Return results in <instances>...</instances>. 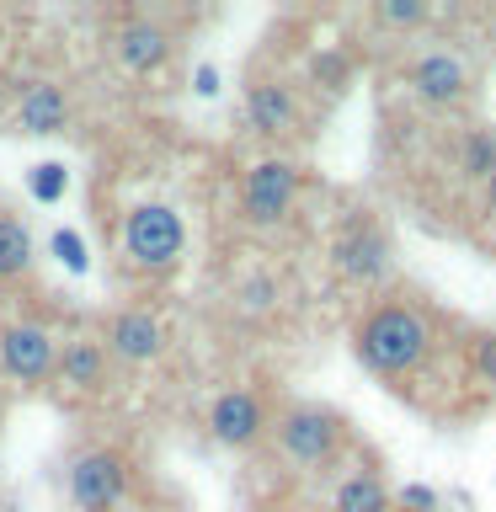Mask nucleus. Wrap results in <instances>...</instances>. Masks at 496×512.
<instances>
[{
	"label": "nucleus",
	"instance_id": "1",
	"mask_svg": "<svg viewBox=\"0 0 496 512\" xmlns=\"http://www.w3.org/2000/svg\"><path fill=\"white\" fill-rule=\"evenodd\" d=\"M432 347V331L427 320L406 310V304H379V310H368V320L358 326V358L374 368V374H411L416 363L427 358Z\"/></svg>",
	"mask_w": 496,
	"mask_h": 512
},
{
	"label": "nucleus",
	"instance_id": "14",
	"mask_svg": "<svg viewBox=\"0 0 496 512\" xmlns=\"http://www.w3.org/2000/svg\"><path fill=\"white\" fill-rule=\"evenodd\" d=\"M54 374H59L64 390H102V379H107V352H102V342H86V336H80V342H64Z\"/></svg>",
	"mask_w": 496,
	"mask_h": 512
},
{
	"label": "nucleus",
	"instance_id": "17",
	"mask_svg": "<svg viewBox=\"0 0 496 512\" xmlns=\"http://www.w3.org/2000/svg\"><path fill=\"white\" fill-rule=\"evenodd\" d=\"M459 171H464V176H480V182L496 171V139L486 134V128H470V134H464V144H459Z\"/></svg>",
	"mask_w": 496,
	"mask_h": 512
},
{
	"label": "nucleus",
	"instance_id": "4",
	"mask_svg": "<svg viewBox=\"0 0 496 512\" xmlns=\"http://www.w3.org/2000/svg\"><path fill=\"white\" fill-rule=\"evenodd\" d=\"M123 491H128V464L118 454H107V448L80 454L70 464V502L80 512H112L123 502Z\"/></svg>",
	"mask_w": 496,
	"mask_h": 512
},
{
	"label": "nucleus",
	"instance_id": "22",
	"mask_svg": "<svg viewBox=\"0 0 496 512\" xmlns=\"http://www.w3.org/2000/svg\"><path fill=\"white\" fill-rule=\"evenodd\" d=\"M475 368H480L486 384H496V336H480L475 342Z\"/></svg>",
	"mask_w": 496,
	"mask_h": 512
},
{
	"label": "nucleus",
	"instance_id": "5",
	"mask_svg": "<svg viewBox=\"0 0 496 512\" xmlns=\"http://www.w3.org/2000/svg\"><path fill=\"white\" fill-rule=\"evenodd\" d=\"M331 262L347 283H384L395 267V256H390L384 230H374V224H347V230L331 240Z\"/></svg>",
	"mask_w": 496,
	"mask_h": 512
},
{
	"label": "nucleus",
	"instance_id": "25",
	"mask_svg": "<svg viewBox=\"0 0 496 512\" xmlns=\"http://www.w3.org/2000/svg\"><path fill=\"white\" fill-rule=\"evenodd\" d=\"M486 203H491V214H496V171L486 176Z\"/></svg>",
	"mask_w": 496,
	"mask_h": 512
},
{
	"label": "nucleus",
	"instance_id": "18",
	"mask_svg": "<svg viewBox=\"0 0 496 512\" xmlns=\"http://www.w3.org/2000/svg\"><path fill=\"white\" fill-rule=\"evenodd\" d=\"M64 187H70V171H64V160H38V166H27V192L38 203H59Z\"/></svg>",
	"mask_w": 496,
	"mask_h": 512
},
{
	"label": "nucleus",
	"instance_id": "24",
	"mask_svg": "<svg viewBox=\"0 0 496 512\" xmlns=\"http://www.w3.org/2000/svg\"><path fill=\"white\" fill-rule=\"evenodd\" d=\"M240 294H246V304H256V310H267V304H272V283H246Z\"/></svg>",
	"mask_w": 496,
	"mask_h": 512
},
{
	"label": "nucleus",
	"instance_id": "19",
	"mask_svg": "<svg viewBox=\"0 0 496 512\" xmlns=\"http://www.w3.org/2000/svg\"><path fill=\"white\" fill-rule=\"evenodd\" d=\"M48 256H59V267H64V272H86V267H91L86 235L70 230V224H59V230L48 235Z\"/></svg>",
	"mask_w": 496,
	"mask_h": 512
},
{
	"label": "nucleus",
	"instance_id": "2",
	"mask_svg": "<svg viewBox=\"0 0 496 512\" xmlns=\"http://www.w3.org/2000/svg\"><path fill=\"white\" fill-rule=\"evenodd\" d=\"M118 240H123V256L139 272H166V267H176V256L187 246V224L171 203H134L123 214Z\"/></svg>",
	"mask_w": 496,
	"mask_h": 512
},
{
	"label": "nucleus",
	"instance_id": "26",
	"mask_svg": "<svg viewBox=\"0 0 496 512\" xmlns=\"http://www.w3.org/2000/svg\"><path fill=\"white\" fill-rule=\"evenodd\" d=\"M0 411H6V395H0Z\"/></svg>",
	"mask_w": 496,
	"mask_h": 512
},
{
	"label": "nucleus",
	"instance_id": "6",
	"mask_svg": "<svg viewBox=\"0 0 496 512\" xmlns=\"http://www.w3.org/2000/svg\"><path fill=\"white\" fill-rule=\"evenodd\" d=\"M336 443H342V422L320 406H299L278 422V448L294 464H326L336 454Z\"/></svg>",
	"mask_w": 496,
	"mask_h": 512
},
{
	"label": "nucleus",
	"instance_id": "11",
	"mask_svg": "<svg viewBox=\"0 0 496 512\" xmlns=\"http://www.w3.org/2000/svg\"><path fill=\"white\" fill-rule=\"evenodd\" d=\"M112 48H118V64L128 75H150L171 59V32L160 22H123Z\"/></svg>",
	"mask_w": 496,
	"mask_h": 512
},
{
	"label": "nucleus",
	"instance_id": "21",
	"mask_svg": "<svg viewBox=\"0 0 496 512\" xmlns=\"http://www.w3.org/2000/svg\"><path fill=\"white\" fill-rule=\"evenodd\" d=\"M400 512H438V491H432L427 480H411V486L400 491Z\"/></svg>",
	"mask_w": 496,
	"mask_h": 512
},
{
	"label": "nucleus",
	"instance_id": "13",
	"mask_svg": "<svg viewBox=\"0 0 496 512\" xmlns=\"http://www.w3.org/2000/svg\"><path fill=\"white\" fill-rule=\"evenodd\" d=\"M16 123H22V134H59L70 123V96H64V86H54V80L27 86L22 102H16Z\"/></svg>",
	"mask_w": 496,
	"mask_h": 512
},
{
	"label": "nucleus",
	"instance_id": "9",
	"mask_svg": "<svg viewBox=\"0 0 496 512\" xmlns=\"http://www.w3.org/2000/svg\"><path fill=\"white\" fill-rule=\"evenodd\" d=\"M107 342L123 363H155L160 352H166V326H160L150 310H123V315H112Z\"/></svg>",
	"mask_w": 496,
	"mask_h": 512
},
{
	"label": "nucleus",
	"instance_id": "10",
	"mask_svg": "<svg viewBox=\"0 0 496 512\" xmlns=\"http://www.w3.org/2000/svg\"><path fill=\"white\" fill-rule=\"evenodd\" d=\"M406 80L427 107H448V102H459V96L470 91V70H464L454 54H422L411 64Z\"/></svg>",
	"mask_w": 496,
	"mask_h": 512
},
{
	"label": "nucleus",
	"instance_id": "7",
	"mask_svg": "<svg viewBox=\"0 0 496 512\" xmlns=\"http://www.w3.org/2000/svg\"><path fill=\"white\" fill-rule=\"evenodd\" d=\"M54 363H59V347H54V336H48L43 326H6L0 331V368H6L11 379H48L54 374Z\"/></svg>",
	"mask_w": 496,
	"mask_h": 512
},
{
	"label": "nucleus",
	"instance_id": "15",
	"mask_svg": "<svg viewBox=\"0 0 496 512\" xmlns=\"http://www.w3.org/2000/svg\"><path fill=\"white\" fill-rule=\"evenodd\" d=\"M395 502H390V486H384L379 475H368V470H358V475H347L342 486L331 491V512H390Z\"/></svg>",
	"mask_w": 496,
	"mask_h": 512
},
{
	"label": "nucleus",
	"instance_id": "20",
	"mask_svg": "<svg viewBox=\"0 0 496 512\" xmlns=\"http://www.w3.org/2000/svg\"><path fill=\"white\" fill-rule=\"evenodd\" d=\"M374 16L384 27H422L432 16V6H427V0H379Z\"/></svg>",
	"mask_w": 496,
	"mask_h": 512
},
{
	"label": "nucleus",
	"instance_id": "8",
	"mask_svg": "<svg viewBox=\"0 0 496 512\" xmlns=\"http://www.w3.org/2000/svg\"><path fill=\"white\" fill-rule=\"evenodd\" d=\"M262 427H267V406H262V395H251V390H224L214 400V411H208V432H214V443H224V448L256 443Z\"/></svg>",
	"mask_w": 496,
	"mask_h": 512
},
{
	"label": "nucleus",
	"instance_id": "3",
	"mask_svg": "<svg viewBox=\"0 0 496 512\" xmlns=\"http://www.w3.org/2000/svg\"><path fill=\"white\" fill-rule=\"evenodd\" d=\"M294 192H299V166H288V160H256L246 171V187H240V208H246L251 224H278L294 208Z\"/></svg>",
	"mask_w": 496,
	"mask_h": 512
},
{
	"label": "nucleus",
	"instance_id": "16",
	"mask_svg": "<svg viewBox=\"0 0 496 512\" xmlns=\"http://www.w3.org/2000/svg\"><path fill=\"white\" fill-rule=\"evenodd\" d=\"M32 230L16 214H0V283L6 278H22V272L32 267Z\"/></svg>",
	"mask_w": 496,
	"mask_h": 512
},
{
	"label": "nucleus",
	"instance_id": "12",
	"mask_svg": "<svg viewBox=\"0 0 496 512\" xmlns=\"http://www.w3.org/2000/svg\"><path fill=\"white\" fill-rule=\"evenodd\" d=\"M294 118H299V107H294V91H288L283 80H251L246 86V123L256 134L278 139L294 128Z\"/></svg>",
	"mask_w": 496,
	"mask_h": 512
},
{
	"label": "nucleus",
	"instance_id": "23",
	"mask_svg": "<svg viewBox=\"0 0 496 512\" xmlns=\"http://www.w3.org/2000/svg\"><path fill=\"white\" fill-rule=\"evenodd\" d=\"M192 96H219V70L214 64H198V70H192Z\"/></svg>",
	"mask_w": 496,
	"mask_h": 512
}]
</instances>
